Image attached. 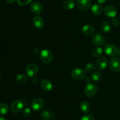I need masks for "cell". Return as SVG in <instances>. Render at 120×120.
<instances>
[{
    "label": "cell",
    "instance_id": "34",
    "mask_svg": "<svg viewBox=\"0 0 120 120\" xmlns=\"http://www.w3.org/2000/svg\"><path fill=\"white\" fill-rule=\"evenodd\" d=\"M118 55H119V56L120 57V48H118V52H117Z\"/></svg>",
    "mask_w": 120,
    "mask_h": 120
},
{
    "label": "cell",
    "instance_id": "10",
    "mask_svg": "<svg viewBox=\"0 0 120 120\" xmlns=\"http://www.w3.org/2000/svg\"><path fill=\"white\" fill-rule=\"evenodd\" d=\"M77 5L80 10L86 11L91 6V0H78Z\"/></svg>",
    "mask_w": 120,
    "mask_h": 120
},
{
    "label": "cell",
    "instance_id": "33",
    "mask_svg": "<svg viewBox=\"0 0 120 120\" xmlns=\"http://www.w3.org/2000/svg\"><path fill=\"white\" fill-rule=\"evenodd\" d=\"M0 120H6V119L4 117L2 116H0Z\"/></svg>",
    "mask_w": 120,
    "mask_h": 120
},
{
    "label": "cell",
    "instance_id": "17",
    "mask_svg": "<svg viewBox=\"0 0 120 120\" xmlns=\"http://www.w3.org/2000/svg\"><path fill=\"white\" fill-rule=\"evenodd\" d=\"M33 22H34V25L37 28H42L44 25L43 19L40 16H35L33 19Z\"/></svg>",
    "mask_w": 120,
    "mask_h": 120
},
{
    "label": "cell",
    "instance_id": "4",
    "mask_svg": "<svg viewBox=\"0 0 120 120\" xmlns=\"http://www.w3.org/2000/svg\"><path fill=\"white\" fill-rule=\"evenodd\" d=\"M109 67L112 71L118 72L120 71V58L118 57H114L110 60Z\"/></svg>",
    "mask_w": 120,
    "mask_h": 120
},
{
    "label": "cell",
    "instance_id": "1",
    "mask_svg": "<svg viewBox=\"0 0 120 120\" xmlns=\"http://www.w3.org/2000/svg\"><path fill=\"white\" fill-rule=\"evenodd\" d=\"M40 58L44 63L49 64L53 61V55L49 49H43L40 53Z\"/></svg>",
    "mask_w": 120,
    "mask_h": 120
},
{
    "label": "cell",
    "instance_id": "21",
    "mask_svg": "<svg viewBox=\"0 0 120 120\" xmlns=\"http://www.w3.org/2000/svg\"><path fill=\"white\" fill-rule=\"evenodd\" d=\"M75 5V3L73 0H66L63 3V7L68 10L73 9Z\"/></svg>",
    "mask_w": 120,
    "mask_h": 120
},
{
    "label": "cell",
    "instance_id": "9",
    "mask_svg": "<svg viewBox=\"0 0 120 120\" xmlns=\"http://www.w3.org/2000/svg\"><path fill=\"white\" fill-rule=\"evenodd\" d=\"M104 14L107 16L111 18H114L117 13V10L116 7L112 5H107L104 8Z\"/></svg>",
    "mask_w": 120,
    "mask_h": 120
},
{
    "label": "cell",
    "instance_id": "19",
    "mask_svg": "<svg viewBox=\"0 0 120 120\" xmlns=\"http://www.w3.org/2000/svg\"><path fill=\"white\" fill-rule=\"evenodd\" d=\"M80 108L81 111L84 113H87L89 112L90 111V104L86 101H83L80 104Z\"/></svg>",
    "mask_w": 120,
    "mask_h": 120
},
{
    "label": "cell",
    "instance_id": "32",
    "mask_svg": "<svg viewBox=\"0 0 120 120\" xmlns=\"http://www.w3.org/2000/svg\"><path fill=\"white\" fill-rule=\"evenodd\" d=\"M5 1L8 4H12V3H14V2H15L16 0H5Z\"/></svg>",
    "mask_w": 120,
    "mask_h": 120
},
{
    "label": "cell",
    "instance_id": "27",
    "mask_svg": "<svg viewBox=\"0 0 120 120\" xmlns=\"http://www.w3.org/2000/svg\"><path fill=\"white\" fill-rule=\"evenodd\" d=\"M94 69H95L94 65L93 63H91V62H90V63H88L86 65L85 69H86V71L87 72H91V71H93Z\"/></svg>",
    "mask_w": 120,
    "mask_h": 120
},
{
    "label": "cell",
    "instance_id": "23",
    "mask_svg": "<svg viewBox=\"0 0 120 120\" xmlns=\"http://www.w3.org/2000/svg\"><path fill=\"white\" fill-rule=\"evenodd\" d=\"M9 112V107L5 103H0V114L5 115Z\"/></svg>",
    "mask_w": 120,
    "mask_h": 120
},
{
    "label": "cell",
    "instance_id": "36",
    "mask_svg": "<svg viewBox=\"0 0 120 120\" xmlns=\"http://www.w3.org/2000/svg\"></svg>",
    "mask_w": 120,
    "mask_h": 120
},
{
    "label": "cell",
    "instance_id": "11",
    "mask_svg": "<svg viewBox=\"0 0 120 120\" xmlns=\"http://www.w3.org/2000/svg\"><path fill=\"white\" fill-rule=\"evenodd\" d=\"M31 11L35 14H40L43 11V7L39 2H34L30 5Z\"/></svg>",
    "mask_w": 120,
    "mask_h": 120
},
{
    "label": "cell",
    "instance_id": "3",
    "mask_svg": "<svg viewBox=\"0 0 120 120\" xmlns=\"http://www.w3.org/2000/svg\"><path fill=\"white\" fill-rule=\"evenodd\" d=\"M71 75L75 80L81 81L85 78L86 72L82 68H75L71 71Z\"/></svg>",
    "mask_w": 120,
    "mask_h": 120
},
{
    "label": "cell",
    "instance_id": "26",
    "mask_svg": "<svg viewBox=\"0 0 120 120\" xmlns=\"http://www.w3.org/2000/svg\"><path fill=\"white\" fill-rule=\"evenodd\" d=\"M32 114V109L30 108H25L22 112V115L25 117H28L29 116Z\"/></svg>",
    "mask_w": 120,
    "mask_h": 120
},
{
    "label": "cell",
    "instance_id": "18",
    "mask_svg": "<svg viewBox=\"0 0 120 120\" xmlns=\"http://www.w3.org/2000/svg\"><path fill=\"white\" fill-rule=\"evenodd\" d=\"M91 12L96 15H100L103 12V7L98 4H95L91 7Z\"/></svg>",
    "mask_w": 120,
    "mask_h": 120
},
{
    "label": "cell",
    "instance_id": "24",
    "mask_svg": "<svg viewBox=\"0 0 120 120\" xmlns=\"http://www.w3.org/2000/svg\"><path fill=\"white\" fill-rule=\"evenodd\" d=\"M103 54V49L101 47H95L92 51V54L94 57H98Z\"/></svg>",
    "mask_w": 120,
    "mask_h": 120
},
{
    "label": "cell",
    "instance_id": "25",
    "mask_svg": "<svg viewBox=\"0 0 120 120\" xmlns=\"http://www.w3.org/2000/svg\"><path fill=\"white\" fill-rule=\"evenodd\" d=\"M91 80L94 81H98L101 78V74L99 71H94L91 74Z\"/></svg>",
    "mask_w": 120,
    "mask_h": 120
},
{
    "label": "cell",
    "instance_id": "35",
    "mask_svg": "<svg viewBox=\"0 0 120 120\" xmlns=\"http://www.w3.org/2000/svg\"><path fill=\"white\" fill-rule=\"evenodd\" d=\"M1 73H0V78H1Z\"/></svg>",
    "mask_w": 120,
    "mask_h": 120
},
{
    "label": "cell",
    "instance_id": "2",
    "mask_svg": "<svg viewBox=\"0 0 120 120\" xmlns=\"http://www.w3.org/2000/svg\"><path fill=\"white\" fill-rule=\"evenodd\" d=\"M97 91V87L96 84L93 82H89L86 86L84 89V94L87 96L91 97L96 94Z\"/></svg>",
    "mask_w": 120,
    "mask_h": 120
},
{
    "label": "cell",
    "instance_id": "20",
    "mask_svg": "<svg viewBox=\"0 0 120 120\" xmlns=\"http://www.w3.org/2000/svg\"><path fill=\"white\" fill-rule=\"evenodd\" d=\"M101 29L105 33H109L111 30V25L109 21H104L101 24Z\"/></svg>",
    "mask_w": 120,
    "mask_h": 120
},
{
    "label": "cell",
    "instance_id": "16",
    "mask_svg": "<svg viewBox=\"0 0 120 120\" xmlns=\"http://www.w3.org/2000/svg\"><path fill=\"white\" fill-rule=\"evenodd\" d=\"M41 87L43 90L46 91H49L52 90L53 88L52 83L51 81H49L48 79H43L42 80L41 83Z\"/></svg>",
    "mask_w": 120,
    "mask_h": 120
},
{
    "label": "cell",
    "instance_id": "12",
    "mask_svg": "<svg viewBox=\"0 0 120 120\" xmlns=\"http://www.w3.org/2000/svg\"><path fill=\"white\" fill-rule=\"evenodd\" d=\"M93 42L97 46L101 45L104 42V36L101 33H97L93 38Z\"/></svg>",
    "mask_w": 120,
    "mask_h": 120
},
{
    "label": "cell",
    "instance_id": "22",
    "mask_svg": "<svg viewBox=\"0 0 120 120\" xmlns=\"http://www.w3.org/2000/svg\"><path fill=\"white\" fill-rule=\"evenodd\" d=\"M16 80L19 84H23L26 83L27 82V81H28V78L24 74H19L16 76Z\"/></svg>",
    "mask_w": 120,
    "mask_h": 120
},
{
    "label": "cell",
    "instance_id": "5",
    "mask_svg": "<svg viewBox=\"0 0 120 120\" xmlns=\"http://www.w3.org/2000/svg\"><path fill=\"white\" fill-rule=\"evenodd\" d=\"M44 101L42 98H35L31 102V107L35 111H38L42 109L44 106Z\"/></svg>",
    "mask_w": 120,
    "mask_h": 120
},
{
    "label": "cell",
    "instance_id": "6",
    "mask_svg": "<svg viewBox=\"0 0 120 120\" xmlns=\"http://www.w3.org/2000/svg\"><path fill=\"white\" fill-rule=\"evenodd\" d=\"M23 103L21 100H15L11 105V109L14 113H19L22 110Z\"/></svg>",
    "mask_w": 120,
    "mask_h": 120
},
{
    "label": "cell",
    "instance_id": "29",
    "mask_svg": "<svg viewBox=\"0 0 120 120\" xmlns=\"http://www.w3.org/2000/svg\"><path fill=\"white\" fill-rule=\"evenodd\" d=\"M111 22H112V24L114 27H117L120 23L118 19L116 17L112 18V20H111Z\"/></svg>",
    "mask_w": 120,
    "mask_h": 120
},
{
    "label": "cell",
    "instance_id": "28",
    "mask_svg": "<svg viewBox=\"0 0 120 120\" xmlns=\"http://www.w3.org/2000/svg\"><path fill=\"white\" fill-rule=\"evenodd\" d=\"M32 0H18V4L20 5H26L30 3Z\"/></svg>",
    "mask_w": 120,
    "mask_h": 120
},
{
    "label": "cell",
    "instance_id": "30",
    "mask_svg": "<svg viewBox=\"0 0 120 120\" xmlns=\"http://www.w3.org/2000/svg\"><path fill=\"white\" fill-rule=\"evenodd\" d=\"M80 120H95V119L91 115H84L82 116Z\"/></svg>",
    "mask_w": 120,
    "mask_h": 120
},
{
    "label": "cell",
    "instance_id": "7",
    "mask_svg": "<svg viewBox=\"0 0 120 120\" xmlns=\"http://www.w3.org/2000/svg\"><path fill=\"white\" fill-rule=\"evenodd\" d=\"M38 72V67L35 64H30L26 68V74L29 77H33L36 75Z\"/></svg>",
    "mask_w": 120,
    "mask_h": 120
},
{
    "label": "cell",
    "instance_id": "8",
    "mask_svg": "<svg viewBox=\"0 0 120 120\" xmlns=\"http://www.w3.org/2000/svg\"><path fill=\"white\" fill-rule=\"evenodd\" d=\"M104 51L105 54L109 56H114L118 52V48L112 44H108L104 47Z\"/></svg>",
    "mask_w": 120,
    "mask_h": 120
},
{
    "label": "cell",
    "instance_id": "14",
    "mask_svg": "<svg viewBox=\"0 0 120 120\" xmlns=\"http://www.w3.org/2000/svg\"><path fill=\"white\" fill-rule=\"evenodd\" d=\"M82 32L86 36H91L95 32V29L90 25H85L82 28Z\"/></svg>",
    "mask_w": 120,
    "mask_h": 120
},
{
    "label": "cell",
    "instance_id": "31",
    "mask_svg": "<svg viewBox=\"0 0 120 120\" xmlns=\"http://www.w3.org/2000/svg\"><path fill=\"white\" fill-rule=\"evenodd\" d=\"M97 1L99 4H104L106 2L107 0H97Z\"/></svg>",
    "mask_w": 120,
    "mask_h": 120
},
{
    "label": "cell",
    "instance_id": "13",
    "mask_svg": "<svg viewBox=\"0 0 120 120\" xmlns=\"http://www.w3.org/2000/svg\"><path fill=\"white\" fill-rule=\"evenodd\" d=\"M108 65V61L106 58L101 57L96 62L97 68L99 70H104L105 69Z\"/></svg>",
    "mask_w": 120,
    "mask_h": 120
},
{
    "label": "cell",
    "instance_id": "15",
    "mask_svg": "<svg viewBox=\"0 0 120 120\" xmlns=\"http://www.w3.org/2000/svg\"><path fill=\"white\" fill-rule=\"evenodd\" d=\"M56 115L53 112L49 110H44L41 113V116L43 120H50L54 118Z\"/></svg>",
    "mask_w": 120,
    "mask_h": 120
}]
</instances>
